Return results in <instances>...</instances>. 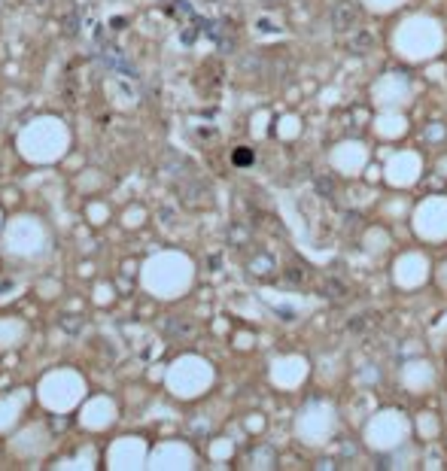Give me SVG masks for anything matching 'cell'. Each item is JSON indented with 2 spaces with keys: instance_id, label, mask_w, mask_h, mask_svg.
<instances>
[{
  "instance_id": "obj_1",
  "label": "cell",
  "mask_w": 447,
  "mask_h": 471,
  "mask_svg": "<svg viewBox=\"0 0 447 471\" xmlns=\"http://www.w3.org/2000/svg\"><path fill=\"white\" fill-rule=\"evenodd\" d=\"M356 25H359V4L356 0H338L332 9V31L347 37Z\"/></svg>"
},
{
  "instance_id": "obj_2",
  "label": "cell",
  "mask_w": 447,
  "mask_h": 471,
  "mask_svg": "<svg viewBox=\"0 0 447 471\" xmlns=\"http://www.w3.org/2000/svg\"><path fill=\"white\" fill-rule=\"evenodd\" d=\"M344 46H347V52H350V55H365V52L374 49V34L365 31V27H353V31L347 34Z\"/></svg>"
},
{
  "instance_id": "obj_3",
  "label": "cell",
  "mask_w": 447,
  "mask_h": 471,
  "mask_svg": "<svg viewBox=\"0 0 447 471\" xmlns=\"http://www.w3.org/2000/svg\"><path fill=\"white\" fill-rule=\"evenodd\" d=\"M246 271L255 277H271L277 271V262H274V256H268V253H255V256H250V262H246Z\"/></svg>"
},
{
  "instance_id": "obj_4",
  "label": "cell",
  "mask_w": 447,
  "mask_h": 471,
  "mask_svg": "<svg viewBox=\"0 0 447 471\" xmlns=\"http://www.w3.org/2000/svg\"><path fill=\"white\" fill-rule=\"evenodd\" d=\"M182 195H186V201L192 207H207L210 204V192H207V186H201V183L186 186V189H182Z\"/></svg>"
},
{
  "instance_id": "obj_5",
  "label": "cell",
  "mask_w": 447,
  "mask_h": 471,
  "mask_svg": "<svg viewBox=\"0 0 447 471\" xmlns=\"http://www.w3.org/2000/svg\"><path fill=\"white\" fill-rule=\"evenodd\" d=\"M319 292H323V298H328V301H341L347 295V286L338 280V277H326L323 286H319Z\"/></svg>"
},
{
  "instance_id": "obj_6",
  "label": "cell",
  "mask_w": 447,
  "mask_h": 471,
  "mask_svg": "<svg viewBox=\"0 0 447 471\" xmlns=\"http://www.w3.org/2000/svg\"><path fill=\"white\" fill-rule=\"evenodd\" d=\"M374 322H378V313H356V317L347 322V329L353 331V335H359V331H365V329H371Z\"/></svg>"
},
{
  "instance_id": "obj_7",
  "label": "cell",
  "mask_w": 447,
  "mask_h": 471,
  "mask_svg": "<svg viewBox=\"0 0 447 471\" xmlns=\"http://www.w3.org/2000/svg\"><path fill=\"white\" fill-rule=\"evenodd\" d=\"M314 189H316V195H323V198H335V180L328 177V173H316Z\"/></svg>"
},
{
  "instance_id": "obj_8",
  "label": "cell",
  "mask_w": 447,
  "mask_h": 471,
  "mask_svg": "<svg viewBox=\"0 0 447 471\" xmlns=\"http://www.w3.org/2000/svg\"><path fill=\"white\" fill-rule=\"evenodd\" d=\"M232 161L237 164V168H250V164L255 161V152L250 150V146H237L234 155H232Z\"/></svg>"
},
{
  "instance_id": "obj_9",
  "label": "cell",
  "mask_w": 447,
  "mask_h": 471,
  "mask_svg": "<svg viewBox=\"0 0 447 471\" xmlns=\"http://www.w3.org/2000/svg\"><path fill=\"white\" fill-rule=\"evenodd\" d=\"M265 61L259 58V55H246V58H241V70L243 73H262Z\"/></svg>"
},
{
  "instance_id": "obj_10",
  "label": "cell",
  "mask_w": 447,
  "mask_h": 471,
  "mask_svg": "<svg viewBox=\"0 0 447 471\" xmlns=\"http://www.w3.org/2000/svg\"><path fill=\"white\" fill-rule=\"evenodd\" d=\"M423 137H426V140H441V137H447V128H444L441 122H432V125L426 128Z\"/></svg>"
},
{
  "instance_id": "obj_11",
  "label": "cell",
  "mask_w": 447,
  "mask_h": 471,
  "mask_svg": "<svg viewBox=\"0 0 447 471\" xmlns=\"http://www.w3.org/2000/svg\"><path fill=\"white\" fill-rule=\"evenodd\" d=\"M305 267H286V283L289 286H298V283H305Z\"/></svg>"
},
{
  "instance_id": "obj_12",
  "label": "cell",
  "mask_w": 447,
  "mask_h": 471,
  "mask_svg": "<svg viewBox=\"0 0 447 471\" xmlns=\"http://www.w3.org/2000/svg\"><path fill=\"white\" fill-rule=\"evenodd\" d=\"M255 27H259V31H265V34H277L280 27H277V22H271V18H259V22H255Z\"/></svg>"
},
{
  "instance_id": "obj_13",
  "label": "cell",
  "mask_w": 447,
  "mask_h": 471,
  "mask_svg": "<svg viewBox=\"0 0 447 471\" xmlns=\"http://www.w3.org/2000/svg\"><path fill=\"white\" fill-rule=\"evenodd\" d=\"M341 453H344V456H356V447H353V444H344Z\"/></svg>"
},
{
  "instance_id": "obj_14",
  "label": "cell",
  "mask_w": 447,
  "mask_h": 471,
  "mask_svg": "<svg viewBox=\"0 0 447 471\" xmlns=\"http://www.w3.org/2000/svg\"><path fill=\"white\" fill-rule=\"evenodd\" d=\"M265 4H283V0H265Z\"/></svg>"
}]
</instances>
